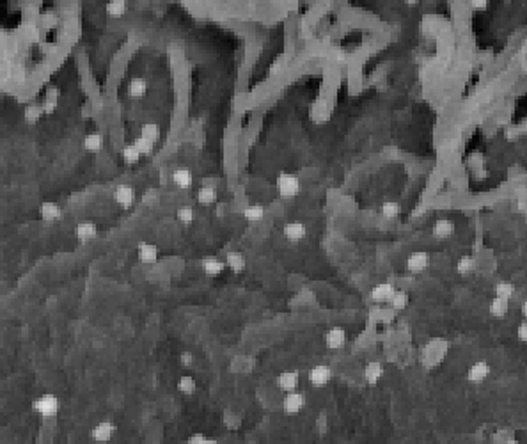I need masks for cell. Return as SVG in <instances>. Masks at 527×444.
<instances>
[{"label":"cell","mask_w":527,"mask_h":444,"mask_svg":"<svg viewBox=\"0 0 527 444\" xmlns=\"http://www.w3.org/2000/svg\"><path fill=\"white\" fill-rule=\"evenodd\" d=\"M476 268V260L472 256H462L458 261H456V272L462 275H467L470 272H474Z\"/></svg>","instance_id":"29"},{"label":"cell","mask_w":527,"mask_h":444,"mask_svg":"<svg viewBox=\"0 0 527 444\" xmlns=\"http://www.w3.org/2000/svg\"><path fill=\"white\" fill-rule=\"evenodd\" d=\"M43 114L45 112L41 105H29V107L25 108V119L29 121V123H37Z\"/></svg>","instance_id":"36"},{"label":"cell","mask_w":527,"mask_h":444,"mask_svg":"<svg viewBox=\"0 0 527 444\" xmlns=\"http://www.w3.org/2000/svg\"><path fill=\"white\" fill-rule=\"evenodd\" d=\"M180 361H181V365H183L185 368H190V366L194 365V354H192V352H188V350L187 352H181Z\"/></svg>","instance_id":"39"},{"label":"cell","mask_w":527,"mask_h":444,"mask_svg":"<svg viewBox=\"0 0 527 444\" xmlns=\"http://www.w3.org/2000/svg\"><path fill=\"white\" fill-rule=\"evenodd\" d=\"M148 93V82H146V78H142V76H134V78L128 82V94H130L131 98H142L144 94Z\"/></svg>","instance_id":"20"},{"label":"cell","mask_w":527,"mask_h":444,"mask_svg":"<svg viewBox=\"0 0 527 444\" xmlns=\"http://www.w3.org/2000/svg\"><path fill=\"white\" fill-rule=\"evenodd\" d=\"M275 187H277V192L281 197L289 199L300 194L302 185H300L298 176H295L291 173H281L277 176V181H275Z\"/></svg>","instance_id":"1"},{"label":"cell","mask_w":527,"mask_h":444,"mask_svg":"<svg viewBox=\"0 0 527 444\" xmlns=\"http://www.w3.org/2000/svg\"><path fill=\"white\" fill-rule=\"evenodd\" d=\"M128 6L124 0H110L109 4L105 6V11H107V15L112 16V18H121V16L126 13Z\"/></svg>","instance_id":"25"},{"label":"cell","mask_w":527,"mask_h":444,"mask_svg":"<svg viewBox=\"0 0 527 444\" xmlns=\"http://www.w3.org/2000/svg\"><path fill=\"white\" fill-rule=\"evenodd\" d=\"M383 375V366L382 362L378 361H371L366 365L364 368V379L368 384H371V386H375V384H378V380L382 379Z\"/></svg>","instance_id":"19"},{"label":"cell","mask_w":527,"mask_h":444,"mask_svg":"<svg viewBox=\"0 0 527 444\" xmlns=\"http://www.w3.org/2000/svg\"><path fill=\"white\" fill-rule=\"evenodd\" d=\"M394 286L390 285V282H380V285H376L375 288L371 290V300L373 302H389L390 299H392L394 295Z\"/></svg>","instance_id":"14"},{"label":"cell","mask_w":527,"mask_h":444,"mask_svg":"<svg viewBox=\"0 0 527 444\" xmlns=\"http://www.w3.org/2000/svg\"><path fill=\"white\" fill-rule=\"evenodd\" d=\"M401 213V206L400 203L396 201H385L382 205V215L385 219H396L398 215Z\"/></svg>","instance_id":"33"},{"label":"cell","mask_w":527,"mask_h":444,"mask_svg":"<svg viewBox=\"0 0 527 444\" xmlns=\"http://www.w3.org/2000/svg\"><path fill=\"white\" fill-rule=\"evenodd\" d=\"M516 334H518V340L520 341H527V321H523V324L520 325L518 331H516Z\"/></svg>","instance_id":"40"},{"label":"cell","mask_w":527,"mask_h":444,"mask_svg":"<svg viewBox=\"0 0 527 444\" xmlns=\"http://www.w3.org/2000/svg\"><path fill=\"white\" fill-rule=\"evenodd\" d=\"M504 444H520V442H518V440H513V439H509V440H506Z\"/></svg>","instance_id":"44"},{"label":"cell","mask_w":527,"mask_h":444,"mask_svg":"<svg viewBox=\"0 0 527 444\" xmlns=\"http://www.w3.org/2000/svg\"><path fill=\"white\" fill-rule=\"evenodd\" d=\"M134 146L137 148V151L141 153V155H151V153H153V146H155V144H153V142H149L148 139H144V137H137L134 141Z\"/></svg>","instance_id":"37"},{"label":"cell","mask_w":527,"mask_h":444,"mask_svg":"<svg viewBox=\"0 0 527 444\" xmlns=\"http://www.w3.org/2000/svg\"><path fill=\"white\" fill-rule=\"evenodd\" d=\"M346 343V331L343 327H332L325 334V345L330 350H339Z\"/></svg>","instance_id":"9"},{"label":"cell","mask_w":527,"mask_h":444,"mask_svg":"<svg viewBox=\"0 0 527 444\" xmlns=\"http://www.w3.org/2000/svg\"><path fill=\"white\" fill-rule=\"evenodd\" d=\"M75 235H76V238H78L80 242H89V240H93L94 236L98 235V228H96V224H94L93 220H83V222L76 224Z\"/></svg>","instance_id":"17"},{"label":"cell","mask_w":527,"mask_h":444,"mask_svg":"<svg viewBox=\"0 0 527 444\" xmlns=\"http://www.w3.org/2000/svg\"><path fill=\"white\" fill-rule=\"evenodd\" d=\"M508 309H509L508 300H504V299H497V297H495V299L490 302V314H494L495 318L506 316Z\"/></svg>","instance_id":"30"},{"label":"cell","mask_w":527,"mask_h":444,"mask_svg":"<svg viewBox=\"0 0 527 444\" xmlns=\"http://www.w3.org/2000/svg\"><path fill=\"white\" fill-rule=\"evenodd\" d=\"M513 293H515V288H513L511 282H499L497 286H495V297L497 299H504V300H509L513 297Z\"/></svg>","instance_id":"34"},{"label":"cell","mask_w":527,"mask_h":444,"mask_svg":"<svg viewBox=\"0 0 527 444\" xmlns=\"http://www.w3.org/2000/svg\"><path fill=\"white\" fill-rule=\"evenodd\" d=\"M32 409L37 412L39 416L43 418H55L59 414V409H61V403H59V398L52 393H47L43 396H39L37 400H34Z\"/></svg>","instance_id":"2"},{"label":"cell","mask_w":527,"mask_h":444,"mask_svg":"<svg viewBox=\"0 0 527 444\" xmlns=\"http://www.w3.org/2000/svg\"><path fill=\"white\" fill-rule=\"evenodd\" d=\"M83 148L91 153H96L103 148V135L98 134V132H93V134H87L85 139H83Z\"/></svg>","instance_id":"24"},{"label":"cell","mask_w":527,"mask_h":444,"mask_svg":"<svg viewBox=\"0 0 527 444\" xmlns=\"http://www.w3.org/2000/svg\"><path fill=\"white\" fill-rule=\"evenodd\" d=\"M0 148H2V142H0Z\"/></svg>","instance_id":"45"},{"label":"cell","mask_w":527,"mask_h":444,"mask_svg":"<svg viewBox=\"0 0 527 444\" xmlns=\"http://www.w3.org/2000/svg\"><path fill=\"white\" fill-rule=\"evenodd\" d=\"M282 235H284L286 240H289L291 244L302 242V240L307 236V228L303 222H300V220H291V222H288V224L282 228Z\"/></svg>","instance_id":"6"},{"label":"cell","mask_w":527,"mask_h":444,"mask_svg":"<svg viewBox=\"0 0 527 444\" xmlns=\"http://www.w3.org/2000/svg\"><path fill=\"white\" fill-rule=\"evenodd\" d=\"M39 213H41V217H43L45 220H57L59 217H61L62 210H61V206H59L57 203L47 201V203H43V205L39 206Z\"/></svg>","instance_id":"23"},{"label":"cell","mask_w":527,"mask_h":444,"mask_svg":"<svg viewBox=\"0 0 527 444\" xmlns=\"http://www.w3.org/2000/svg\"><path fill=\"white\" fill-rule=\"evenodd\" d=\"M195 387H197V382L192 375H183L178 380V391L183 394H194Z\"/></svg>","instance_id":"27"},{"label":"cell","mask_w":527,"mask_h":444,"mask_svg":"<svg viewBox=\"0 0 527 444\" xmlns=\"http://www.w3.org/2000/svg\"><path fill=\"white\" fill-rule=\"evenodd\" d=\"M114 199L119 206L123 208H130L135 201V190L130 185H117L116 190H114Z\"/></svg>","instance_id":"11"},{"label":"cell","mask_w":527,"mask_h":444,"mask_svg":"<svg viewBox=\"0 0 527 444\" xmlns=\"http://www.w3.org/2000/svg\"><path fill=\"white\" fill-rule=\"evenodd\" d=\"M275 382H277L279 389H282L284 393H291V391H296V387H298L300 375H298V372L288 370V372L279 373V377H277V380H275Z\"/></svg>","instance_id":"8"},{"label":"cell","mask_w":527,"mask_h":444,"mask_svg":"<svg viewBox=\"0 0 527 444\" xmlns=\"http://www.w3.org/2000/svg\"><path fill=\"white\" fill-rule=\"evenodd\" d=\"M218 194H217V188L215 187H209V185H202L201 188L197 190V201L201 203L202 206H209L217 203Z\"/></svg>","instance_id":"21"},{"label":"cell","mask_w":527,"mask_h":444,"mask_svg":"<svg viewBox=\"0 0 527 444\" xmlns=\"http://www.w3.org/2000/svg\"><path fill=\"white\" fill-rule=\"evenodd\" d=\"M522 314H523V316H525V318H527V300H525V302H523V304H522Z\"/></svg>","instance_id":"43"},{"label":"cell","mask_w":527,"mask_h":444,"mask_svg":"<svg viewBox=\"0 0 527 444\" xmlns=\"http://www.w3.org/2000/svg\"><path fill=\"white\" fill-rule=\"evenodd\" d=\"M176 217H178V220H180L181 224L188 226V224H192V222L195 220V210L192 208L190 205L180 206V208H178V212H176Z\"/></svg>","instance_id":"28"},{"label":"cell","mask_w":527,"mask_h":444,"mask_svg":"<svg viewBox=\"0 0 527 444\" xmlns=\"http://www.w3.org/2000/svg\"><path fill=\"white\" fill-rule=\"evenodd\" d=\"M303 405H305V396H303L302 393H298V391L286 393L284 400H282V409H284V412L289 416L298 414L303 409Z\"/></svg>","instance_id":"5"},{"label":"cell","mask_w":527,"mask_h":444,"mask_svg":"<svg viewBox=\"0 0 527 444\" xmlns=\"http://www.w3.org/2000/svg\"><path fill=\"white\" fill-rule=\"evenodd\" d=\"M516 132H518V134H527V119H523L522 121V123H520L518 125V127H516Z\"/></svg>","instance_id":"42"},{"label":"cell","mask_w":527,"mask_h":444,"mask_svg":"<svg viewBox=\"0 0 527 444\" xmlns=\"http://www.w3.org/2000/svg\"><path fill=\"white\" fill-rule=\"evenodd\" d=\"M141 137L148 139L149 142H153V144H155V142L160 139V128H158V125H155V123H146L144 127L141 128Z\"/></svg>","instance_id":"31"},{"label":"cell","mask_w":527,"mask_h":444,"mask_svg":"<svg viewBox=\"0 0 527 444\" xmlns=\"http://www.w3.org/2000/svg\"><path fill=\"white\" fill-rule=\"evenodd\" d=\"M59 96H61V93H59L55 87H50V89L47 91V94H45V101H43V112L45 114H54L55 112V108H57L59 105Z\"/></svg>","instance_id":"22"},{"label":"cell","mask_w":527,"mask_h":444,"mask_svg":"<svg viewBox=\"0 0 527 444\" xmlns=\"http://www.w3.org/2000/svg\"><path fill=\"white\" fill-rule=\"evenodd\" d=\"M114 433H116V425H114L112 421H101L93 428L91 437H93L96 442L103 444V442H109V440L114 437Z\"/></svg>","instance_id":"7"},{"label":"cell","mask_w":527,"mask_h":444,"mask_svg":"<svg viewBox=\"0 0 527 444\" xmlns=\"http://www.w3.org/2000/svg\"><path fill=\"white\" fill-rule=\"evenodd\" d=\"M172 181L180 190H188L194 183V174L187 167H180L172 173Z\"/></svg>","instance_id":"16"},{"label":"cell","mask_w":527,"mask_h":444,"mask_svg":"<svg viewBox=\"0 0 527 444\" xmlns=\"http://www.w3.org/2000/svg\"><path fill=\"white\" fill-rule=\"evenodd\" d=\"M201 268L206 275H209V277H217V275H221L222 272H224L226 261L221 260V258H217V256H206L201 260Z\"/></svg>","instance_id":"10"},{"label":"cell","mask_w":527,"mask_h":444,"mask_svg":"<svg viewBox=\"0 0 527 444\" xmlns=\"http://www.w3.org/2000/svg\"><path fill=\"white\" fill-rule=\"evenodd\" d=\"M226 265H228L229 268H231L235 274H240V272L245 270L247 267V260L245 256H243L242 253H238V251H229L228 254H226Z\"/></svg>","instance_id":"18"},{"label":"cell","mask_w":527,"mask_h":444,"mask_svg":"<svg viewBox=\"0 0 527 444\" xmlns=\"http://www.w3.org/2000/svg\"><path fill=\"white\" fill-rule=\"evenodd\" d=\"M487 6H488L487 0H472V2H470V8H472V9H479V11H481V9H487Z\"/></svg>","instance_id":"41"},{"label":"cell","mask_w":527,"mask_h":444,"mask_svg":"<svg viewBox=\"0 0 527 444\" xmlns=\"http://www.w3.org/2000/svg\"><path fill=\"white\" fill-rule=\"evenodd\" d=\"M188 444H218L215 439H208L202 433H194V435L188 439Z\"/></svg>","instance_id":"38"},{"label":"cell","mask_w":527,"mask_h":444,"mask_svg":"<svg viewBox=\"0 0 527 444\" xmlns=\"http://www.w3.org/2000/svg\"><path fill=\"white\" fill-rule=\"evenodd\" d=\"M137 256L142 263H155L158 260V247L155 244L141 242L137 246Z\"/></svg>","instance_id":"15"},{"label":"cell","mask_w":527,"mask_h":444,"mask_svg":"<svg viewBox=\"0 0 527 444\" xmlns=\"http://www.w3.org/2000/svg\"><path fill=\"white\" fill-rule=\"evenodd\" d=\"M121 155H123V160L126 164H137L139 158H141V153L137 151V148H135L134 144H126L123 148V151H121Z\"/></svg>","instance_id":"35"},{"label":"cell","mask_w":527,"mask_h":444,"mask_svg":"<svg viewBox=\"0 0 527 444\" xmlns=\"http://www.w3.org/2000/svg\"><path fill=\"white\" fill-rule=\"evenodd\" d=\"M488 375H490V366H488L487 361L474 362V365L469 368V372H467V379H469L470 382H474V384L483 382V380L487 379Z\"/></svg>","instance_id":"12"},{"label":"cell","mask_w":527,"mask_h":444,"mask_svg":"<svg viewBox=\"0 0 527 444\" xmlns=\"http://www.w3.org/2000/svg\"><path fill=\"white\" fill-rule=\"evenodd\" d=\"M389 304L392 306V309H396V311L405 309V307L408 306V295L405 292H401V290H396L392 299L389 300Z\"/></svg>","instance_id":"32"},{"label":"cell","mask_w":527,"mask_h":444,"mask_svg":"<svg viewBox=\"0 0 527 444\" xmlns=\"http://www.w3.org/2000/svg\"><path fill=\"white\" fill-rule=\"evenodd\" d=\"M332 380V370L327 365H316L309 372V382L314 387H323Z\"/></svg>","instance_id":"4"},{"label":"cell","mask_w":527,"mask_h":444,"mask_svg":"<svg viewBox=\"0 0 527 444\" xmlns=\"http://www.w3.org/2000/svg\"><path fill=\"white\" fill-rule=\"evenodd\" d=\"M431 233H433V236H435V238H438V240L449 238V236H453V233H455V222H453V220H449V219L435 220L433 228H431Z\"/></svg>","instance_id":"13"},{"label":"cell","mask_w":527,"mask_h":444,"mask_svg":"<svg viewBox=\"0 0 527 444\" xmlns=\"http://www.w3.org/2000/svg\"><path fill=\"white\" fill-rule=\"evenodd\" d=\"M430 265V256L424 251H415L407 258V270L410 274H421L424 272Z\"/></svg>","instance_id":"3"},{"label":"cell","mask_w":527,"mask_h":444,"mask_svg":"<svg viewBox=\"0 0 527 444\" xmlns=\"http://www.w3.org/2000/svg\"><path fill=\"white\" fill-rule=\"evenodd\" d=\"M243 217H245L249 222H259L261 219L265 217V206L263 205H249L245 210H243Z\"/></svg>","instance_id":"26"}]
</instances>
